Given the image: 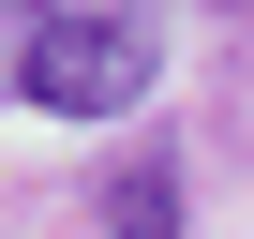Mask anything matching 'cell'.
Here are the masks:
<instances>
[{"label":"cell","mask_w":254,"mask_h":239,"mask_svg":"<svg viewBox=\"0 0 254 239\" xmlns=\"http://www.w3.org/2000/svg\"><path fill=\"white\" fill-rule=\"evenodd\" d=\"M224 15H254V0H224Z\"/></svg>","instance_id":"obj_3"},{"label":"cell","mask_w":254,"mask_h":239,"mask_svg":"<svg viewBox=\"0 0 254 239\" xmlns=\"http://www.w3.org/2000/svg\"><path fill=\"white\" fill-rule=\"evenodd\" d=\"M150 75H165V30L135 15V0H60V15L30 30V105L45 120H135L150 105Z\"/></svg>","instance_id":"obj_1"},{"label":"cell","mask_w":254,"mask_h":239,"mask_svg":"<svg viewBox=\"0 0 254 239\" xmlns=\"http://www.w3.org/2000/svg\"><path fill=\"white\" fill-rule=\"evenodd\" d=\"M105 239H180V165L165 150H135V165L105 179Z\"/></svg>","instance_id":"obj_2"}]
</instances>
